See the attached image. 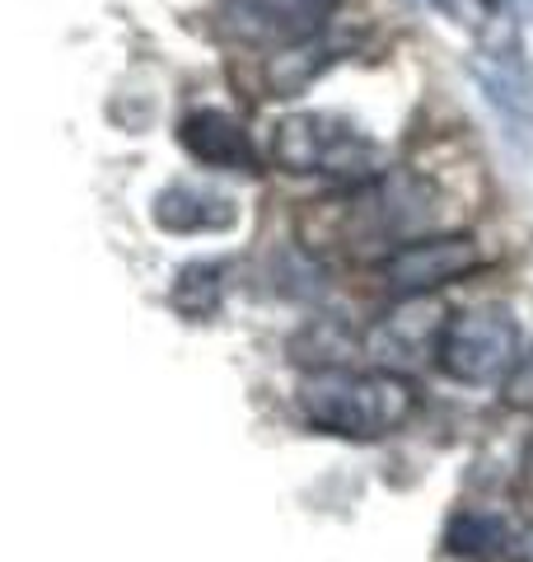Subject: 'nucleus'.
Returning a JSON list of instances; mask_svg holds the SVG:
<instances>
[{
  "label": "nucleus",
  "mask_w": 533,
  "mask_h": 562,
  "mask_svg": "<svg viewBox=\"0 0 533 562\" xmlns=\"http://www.w3.org/2000/svg\"><path fill=\"white\" fill-rule=\"evenodd\" d=\"M520 487H524V502L533 506V441L524 450V464H520Z\"/></svg>",
  "instance_id": "13"
},
{
  "label": "nucleus",
  "mask_w": 533,
  "mask_h": 562,
  "mask_svg": "<svg viewBox=\"0 0 533 562\" xmlns=\"http://www.w3.org/2000/svg\"><path fill=\"white\" fill-rule=\"evenodd\" d=\"M501 398L510 403V408H524L533 413V347L520 351V361H514V371L501 380Z\"/></svg>",
  "instance_id": "12"
},
{
  "label": "nucleus",
  "mask_w": 533,
  "mask_h": 562,
  "mask_svg": "<svg viewBox=\"0 0 533 562\" xmlns=\"http://www.w3.org/2000/svg\"><path fill=\"white\" fill-rule=\"evenodd\" d=\"M506 5H510L514 14H524V20H533V0H506Z\"/></svg>",
  "instance_id": "14"
},
{
  "label": "nucleus",
  "mask_w": 533,
  "mask_h": 562,
  "mask_svg": "<svg viewBox=\"0 0 533 562\" xmlns=\"http://www.w3.org/2000/svg\"><path fill=\"white\" fill-rule=\"evenodd\" d=\"M444 543H450V553L458 558H496L510 549V525L491 512H458L450 520V530H444Z\"/></svg>",
  "instance_id": "10"
},
{
  "label": "nucleus",
  "mask_w": 533,
  "mask_h": 562,
  "mask_svg": "<svg viewBox=\"0 0 533 562\" xmlns=\"http://www.w3.org/2000/svg\"><path fill=\"white\" fill-rule=\"evenodd\" d=\"M483 268L473 235H417L375 258V281L398 301H426L431 291Z\"/></svg>",
  "instance_id": "5"
},
{
  "label": "nucleus",
  "mask_w": 533,
  "mask_h": 562,
  "mask_svg": "<svg viewBox=\"0 0 533 562\" xmlns=\"http://www.w3.org/2000/svg\"><path fill=\"white\" fill-rule=\"evenodd\" d=\"M435 221V192L412 169H379L361 183L337 188L299 211V239L309 249H361V244L417 239Z\"/></svg>",
  "instance_id": "1"
},
{
  "label": "nucleus",
  "mask_w": 533,
  "mask_h": 562,
  "mask_svg": "<svg viewBox=\"0 0 533 562\" xmlns=\"http://www.w3.org/2000/svg\"><path fill=\"white\" fill-rule=\"evenodd\" d=\"M342 0H220L225 29L248 47L286 52L324 33Z\"/></svg>",
  "instance_id": "6"
},
{
  "label": "nucleus",
  "mask_w": 533,
  "mask_h": 562,
  "mask_svg": "<svg viewBox=\"0 0 533 562\" xmlns=\"http://www.w3.org/2000/svg\"><path fill=\"white\" fill-rule=\"evenodd\" d=\"M299 413L309 427L342 436V441H384L398 427H407L417 413V384L379 366V371H361V366H318V371L299 384Z\"/></svg>",
  "instance_id": "2"
},
{
  "label": "nucleus",
  "mask_w": 533,
  "mask_h": 562,
  "mask_svg": "<svg viewBox=\"0 0 533 562\" xmlns=\"http://www.w3.org/2000/svg\"><path fill=\"white\" fill-rule=\"evenodd\" d=\"M225 268L220 262H192V268L178 272L169 301L188 314V319H211L220 310V295H225Z\"/></svg>",
  "instance_id": "11"
},
{
  "label": "nucleus",
  "mask_w": 533,
  "mask_h": 562,
  "mask_svg": "<svg viewBox=\"0 0 533 562\" xmlns=\"http://www.w3.org/2000/svg\"><path fill=\"white\" fill-rule=\"evenodd\" d=\"M473 76L483 85L487 103L501 117L506 136H514L520 146L533 140V99H529V80H524V66H520V52H514L506 38L501 43H487L473 61Z\"/></svg>",
  "instance_id": "8"
},
{
  "label": "nucleus",
  "mask_w": 533,
  "mask_h": 562,
  "mask_svg": "<svg viewBox=\"0 0 533 562\" xmlns=\"http://www.w3.org/2000/svg\"><path fill=\"white\" fill-rule=\"evenodd\" d=\"M431 361L454 384H496L520 361V319L501 301H483L440 319Z\"/></svg>",
  "instance_id": "4"
},
{
  "label": "nucleus",
  "mask_w": 533,
  "mask_h": 562,
  "mask_svg": "<svg viewBox=\"0 0 533 562\" xmlns=\"http://www.w3.org/2000/svg\"><path fill=\"white\" fill-rule=\"evenodd\" d=\"M272 160L286 173H324L337 183H361L379 173V140L342 113H286L272 132Z\"/></svg>",
  "instance_id": "3"
},
{
  "label": "nucleus",
  "mask_w": 533,
  "mask_h": 562,
  "mask_svg": "<svg viewBox=\"0 0 533 562\" xmlns=\"http://www.w3.org/2000/svg\"><path fill=\"white\" fill-rule=\"evenodd\" d=\"M150 216L165 235H225L239 225V206L206 183H169L155 198Z\"/></svg>",
  "instance_id": "9"
},
{
  "label": "nucleus",
  "mask_w": 533,
  "mask_h": 562,
  "mask_svg": "<svg viewBox=\"0 0 533 562\" xmlns=\"http://www.w3.org/2000/svg\"><path fill=\"white\" fill-rule=\"evenodd\" d=\"M178 146L206 169L225 173H262V160L253 150V136L243 132L239 117H229L220 109H192L178 122Z\"/></svg>",
  "instance_id": "7"
}]
</instances>
